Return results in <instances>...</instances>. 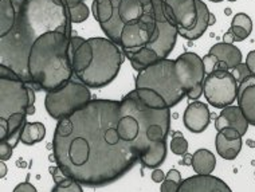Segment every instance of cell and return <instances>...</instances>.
Instances as JSON below:
<instances>
[{"label":"cell","mask_w":255,"mask_h":192,"mask_svg":"<svg viewBox=\"0 0 255 192\" xmlns=\"http://www.w3.org/2000/svg\"><path fill=\"white\" fill-rule=\"evenodd\" d=\"M231 73H233L234 77H235V79H237L238 85L242 82V81H245V79H246L249 75L253 74V73L250 71V69H249V66H247L246 63H239L238 66H235Z\"/></svg>","instance_id":"obj_29"},{"label":"cell","mask_w":255,"mask_h":192,"mask_svg":"<svg viewBox=\"0 0 255 192\" xmlns=\"http://www.w3.org/2000/svg\"><path fill=\"white\" fill-rule=\"evenodd\" d=\"M181 175L177 170H169L167 175H165V179L163 180L161 184V192H179V187L181 184Z\"/></svg>","instance_id":"obj_25"},{"label":"cell","mask_w":255,"mask_h":192,"mask_svg":"<svg viewBox=\"0 0 255 192\" xmlns=\"http://www.w3.org/2000/svg\"><path fill=\"white\" fill-rule=\"evenodd\" d=\"M0 171H1L0 178H4L5 175H7V167H5V164L3 163V160H1V163H0Z\"/></svg>","instance_id":"obj_41"},{"label":"cell","mask_w":255,"mask_h":192,"mask_svg":"<svg viewBox=\"0 0 255 192\" xmlns=\"http://www.w3.org/2000/svg\"><path fill=\"white\" fill-rule=\"evenodd\" d=\"M210 54L215 55L219 61L226 62L229 70H233L235 66L242 63V52L237 46H234V43L222 42V43L214 44L210 50Z\"/></svg>","instance_id":"obj_18"},{"label":"cell","mask_w":255,"mask_h":192,"mask_svg":"<svg viewBox=\"0 0 255 192\" xmlns=\"http://www.w3.org/2000/svg\"><path fill=\"white\" fill-rule=\"evenodd\" d=\"M12 4L15 23L9 32L0 36V65L31 85L27 66L31 46L50 31L73 35L70 11L66 0H19Z\"/></svg>","instance_id":"obj_2"},{"label":"cell","mask_w":255,"mask_h":192,"mask_svg":"<svg viewBox=\"0 0 255 192\" xmlns=\"http://www.w3.org/2000/svg\"><path fill=\"white\" fill-rule=\"evenodd\" d=\"M179 192H231V188L223 180L211 174H198L183 180Z\"/></svg>","instance_id":"obj_14"},{"label":"cell","mask_w":255,"mask_h":192,"mask_svg":"<svg viewBox=\"0 0 255 192\" xmlns=\"http://www.w3.org/2000/svg\"><path fill=\"white\" fill-rule=\"evenodd\" d=\"M196 7H198V19L196 23L192 28H179V35L188 40H196L206 32L208 24V19H210V9L207 4L202 0H196Z\"/></svg>","instance_id":"obj_17"},{"label":"cell","mask_w":255,"mask_h":192,"mask_svg":"<svg viewBox=\"0 0 255 192\" xmlns=\"http://www.w3.org/2000/svg\"><path fill=\"white\" fill-rule=\"evenodd\" d=\"M231 26L243 27L249 34H251V31H253V20H251V17L249 15H246V13H237L234 16L233 22H231Z\"/></svg>","instance_id":"obj_28"},{"label":"cell","mask_w":255,"mask_h":192,"mask_svg":"<svg viewBox=\"0 0 255 192\" xmlns=\"http://www.w3.org/2000/svg\"><path fill=\"white\" fill-rule=\"evenodd\" d=\"M121 106L132 114L138 124V137L134 147L141 164L153 170L161 166L167 157L171 109H152L141 102L136 90L124 97Z\"/></svg>","instance_id":"obj_5"},{"label":"cell","mask_w":255,"mask_h":192,"mask_svg":"<svg viewBox=\"0 0 255 192\" xmlns=\"http://www.w3.org/2000/svg\"><path fill=\"white\" fill-rule=\"evenodd\" d=\"M15 23V8L11 0H0V36L11 31Z\"/></svg>","instance_id":"obj_24"},{"label":"cell","mask_w":255,"mask_h":192,"mask_svg":"<svg viewBox=\"0 0 255 192\" xmlns=\"http://www.w3.org/2000/svg\"><path fill=\"white\" fill-rule=\"evenodd\" d=\"M218 58L212 54H207L206 57H203V65H204V71H206V75L211 74L216 70V65H218Z\"/></svg>","instance_id":"obj_30"},{"label":"cell","mask_w":255,"mask_h":192,"mask_svg":"<svg viewBox=\"0 0 255 192\" xmlns=\"http://www.w3.org/2000/svg\"><path fill=\"white\" fill-rule=\"evenodd\" d=\"M157 28L153 38L148 43L134 52L128 54L127 58L137 71L146 69L148 66L168 58L176 44L179 28L168 11V5L164 0H153Z\"/></svg>","instance_id":"obj_9"},{"label":"cell","mask_w":255,"mask_h":192,"mask_svg":"<svg viewBox=\"0 0 255 192\" xmlns=\"http://www.w3.org/2000/svg\"><path fill=\"white\" fill-rule=\"evenodd\" d=\"M71 36L63 31H50L34 42L27 61L32 86L54 92L73 79Z\"/></svg>","instance_id":"obj_4"},{"label":"cell","mask_w":255,"mask_h":192,"mask_svg":"<svg viewBox=\"0 0 255 192\" xmlns=\"http://www.w3.org/2000/svg\"><path fill=\"white\" fill-rule=\"evenodd\" d=\"M69 11H70V17L73 23H82L88 19L89 13H90L85 1H81L78 4L69 7Z\"/></svg>","instance_id":"obj_27"},{"label":"cell","mask_w":255,"mask_h":192,"mask_svg":"<svg viewBox=\"0 0 255 192\" xmlns=\"http://www.w3.org/2000/svg\"><path fill=\"white\" fill-rule=\"evenodd\" d=\"M169 147H171L172 153H175L177 156H184L187 151H188V143L184 139V136L179 133V132L173 133Z\"/></svg>","instance_id":"obj_26"},{"label":"cell","mask_w":255,"mask_h":192,"mask_svg":"<svg viewBox=\"0 0 255 192\" xmlns=\"http://www.w3.org/2000/svg\"><path fill=\"white\" fill-rule=\"evenodd\" d=\"M121 101L92 100L59 120L53 139L57 166L86 187L109 186L140 162L132 144L121 139Z\"/></svg>","instance_id":"obj_1"},{"label":"cell","mask_w":255,"mask_h":192,"mask_svg":"<svg viewBox=\"0 0 255 192\" xmlns=\"http://www.w3.org/2000/svg\"><path fill=\"white\" fill-rule=\"evenodd\" d=\"M191 163H192V156H191V155H188V153H185L184 160H183V164H184V166H191Z\"/></svg>","instance_id":"obj_40"},{"label":"cell","mask_w":255,"mask_h":192,"mask_svg":"<svg viewBox=\"0 0 255 192\" xmlns=\"http://www.w3.org/2000/svg\"><path fill=\"white\" fill-rule=\"evenodd\" d=\"M13 191L15 192H36V188L34 187L32 184L28 183V182H26V183H22V184H19V186H16Z\"/></svg>","instance_id":"obj_35"},{"label":"cell","mask_w":255,"mask_h":192,"mask_svg":"<svg viewBox=\"0 0 255 192\" xmlns=\"http://www.w3.org/2000/svg\"><path fill=\"white\" fill-rule=\"evenodd\" d=\"M54 179V187L53 192H82L81 183L77 182L75 179L67 176L59 167H53L50 170Z\"/></svg>","instance_id":"obj_21"},{"label":"cell","mask_w":255,"mask_h":192,"mask_svg":"<svg viewBox=\"0 0 255 192\" xmlns=\"http://www.w3.org/2000/svg\"><path fill=\"white\" fill-rule=\"evenodd\" d=\"M223 42H225V43H231V44L235 42V39H234V34L231 32V30H229L227 32H226L225 36H223Z\"/></svg>","instance_id":"obj_39"},{"label":"cell","mask_w":255,"mask_h":192,"mask_svg":"<svg viewBox=\"0 0 255 192\" xmlns=\"http://www.w3.org/2000/svg\"><path fill=\"white\" fill-rule=\"evenodd\" d=\"M28 83L5 66H0V141L15 148L28 116Z\"/></svg>","instance_id":"obj_7"},{"label":"cell","mask_w":255,"mask_h":192,"mask_svg":"<svg viewBox=\"0 0 255 192\" xmlns=\"http://www.w3.org/2000/svg\"><path fill=\"white\" fill-rule=\"evenodd\" d=\"M215 22H216L215 15H214V13H210V19H208V24H210V26H212V24H215Z\"/></svg>","instance_id":"obj_42"},{"label":"cell","mask_w":255,"mask_h":192,"mask_svg":"<svg viewBox=\"0 0 255 192\" xmlns=\"http://www.w3.org/2000/svg\"><path fill=\"white\" fill-rule=\"evenodd\" d=\"M202 93H203V83H199V85L192 87V89L187 93V97H188L189 100H198V98H200V96H202Z\"/></svg>","instance_id":"obj_34"},{"label":"cell","mask_w":255,"mask_h":192,"mask_svg":"<svg viewBox=\"0 0 255 192\" xmlns=\"http://www.w3.org/2000/svg\"><path fill=\"white\" fill-rule=\"evenodd\" d=\"M177 28H192L198 19L196 0H164Z\"/></svg>","instance_id":"obj_13"},{"label":"cell","mask_w":255,"mask_h":192,"mask_svg":"<svg viewBox=\"0 0 255 192\" xmlns=\"http://www.w3.org/2000/svg\"><path fill=\"white\" fill-rule=\"evenodd\" d=\"M212 3H220V1H223V0H210Z\"/></svg>","instance_id":"obj_44"},{"label":"cell","mask_w":255,"mask_h":192,"mask_svg":"<svg viewBox=\"0 0 255 192\" xmlns=\"http://www.w3.org/2000/svg\"><path fill=\"white\" fill-rule=\"evenodd\" d=\"M92 100L89 87L85 83L71 79L61 89L46 93L44 106L49 116L59 121L84 108Z\"/></svg>","instance_id":"obj_10"},{"label":"cell","mask_w":255,"mask_h":192,"mask_svg":"<svg viewBox=\"0 0 255 192\" xmlns=\"http://www.w3.org/2000/svg\"><path fill=\"white\" fill-rule=\"evenodd\" d=\"M229 1H231V3H234V1H238V0H229Z\"/></svg>","instance_id":"obj_45"},{"label":"cell","mask_w":255,"mask_h":192,"mask_svg":"<svg viewBox=\"0 0 255 192\" xmlns=\"http://www.w3.org/2000/svg\"><path fill=\"white\" fill-rule=\"evenodd\" d=\"M220 132H222V133H223V135H225L226 137H227V139H230V140L241 139V137H243V136L241 135V133H239V132H238L235 128H231V127L223 128V129H222Z\"/></svg>","instance_id":"obj_33"},{"label":"cell","mask_w":255,"mask_h":192,"mask_svg":"<svg viewBox=\"0 0 255 192\" xmlns=\"http://www.w3.org/2000/svg\"><path fill=\"white\" fill-rule=\"evenodd\" d=\"M230 30H231V32L234 34V39H235V42H242V40H245L249 36V32H247L243 27H239V26H231L230 27Z\"/></svg>","instance_id":"obj_31"},{"label":"cell","mask_w":255,"mask_h":192,"mask_svg":"<svg viewBox=\"0 0 255 192\" xmlns=\"http://www.w3.org/2000/svg\"><path fill=\"white\" fill-rule=\"evenodd\" d=\"M191 166H192V168H194V171L196 174H212V171L215 170L216 167L215 155L212 152H210L208 149H198V151L192 155V163H191Z\"/></svg>","instance_id":"obj_20"},{"label":"cell","mask_w":255,"mask_h":192,"mask_svg":"<svg viewBox=\"0 0 255 192\" xmlns=\"http://www.w3.org/2000/svg\"><path fill=\"white\" fill-rule=\"evenodd\" d=\"M203 93L208 104L218 109H223L233 105L238 98L237 79L229 70H216L206 75L203 82Z\"/></svg>","instance_id":"obj_11"},{"label":"cell","mask_w":255,"mask_h":192,"mask_svg":"<svg viewBox=\"0 0 255 192\" xmlns=\"http://www.w3.org/2000/svg\"><path fill=\"white\" fill-rule=\"evenodd\" d=\"M242 137L241 139H227L222 132H218L215 139V147L216 152L222 159L225 160H234L242 149Z\"/></svg>","instance_id":"obj_19"},{"label":"cell","mask_w":255,"mask_h":192,"mask_svg":"<svg viewBox=\"0 0 255 192\" xmlns=\"http://www.w3.org/2000/svg\"><path fill=\"white\" fill-rule=\"evenodd\" d=\"M92 12L124 55L144 47L157 28L153 0H93Z\"/></svg>","instance_id":"obj_3"},{"label":"cell","mask_w":255,"mask_h":192,"mask_svg":"<svg viewBox=\"0 0 255 192\" xmlns=\"http://www.w3.org/2000/svg\"><path fill=\"white\" fill-rule=\"evenodd\" d=\"M175 69L181 86L188 93L192 87L204 82L206 71L203 65V58L195 52H184L175 59Z\"/></svg>","instance_id":"obj_12"},{"label":"cell","mask_w":255,"mask_h":192,"mask_svg":"<svg viewBox=\"0 0 255 192\" xmlns=\"http://www.w3.org/2000/svg\"><path fill=\"white\" fill-rule=\"evenodd\" d=\"M85 39L84 38H81V36H77V35H73L71 36V40H70V54L71 52H74L77 48L81 46V44L84 43Z\"/></svg>","instance_id":"obj_36"},{"label":"cell","mask_w":255,"mask_h":192,"mask_svg":"<svg viewBox=\"0 0 255 192\" xmlns=\"http://www.w3.org/2000/svg\"><path fill=\"white\" fill-rule=\"evenodd\" d=\"M74 75L88 87L101 89L117 77L124 61L120 46L109 38H89L71 52Z\"/></svg>","instance_id":"obj_6"},{"label":"cell","mask_w":255,"mask_h":192,"mask_svg":"<svg viewBox=\"0 0 255 192\" xmlns=\"http://www.w3.org/2000/svg\"><path fill=\"white\" fill-rule=\"evenodd\" d=\"M246 65L249 66V69L253 74H255V50L250 51L246 57Z\"/></svg>","instance_id":"obj_37"},{"label":"cell","mask_w":255,"mask_h":192,"mask_svg":"<svg viewBox=\"0 0 255 192\" xmlns=\"http://www.w3.org/2000/svg\"><path fill=\"white\" fill-rule=\"evenodd\" d=\"M226 15H231V9H230V8L226 9Z\"/></svg>","instance_id":"obj_43"},{"label":"cell","mask_w":255,"mask_h":192,"mask_svg":"<svg viewBox=\"0 0 255 192\" xmlns=\"http://www.w3.org/2000/svg\"><path fill=\"white\" fill-rule=\"evenodd\" d=\"M185 128L192 133H202L207 129L211 121V112L204 102L195 101L187 106L183 116Z\"/></svg>","instance_id":"obj_15"},{"label":"cell","mask_w":255,"mask_h":192,"mask_svg":"<svg viewBox=\"0 0 255 192\" xmlns=\"http://www.w3.org/2000/svg\"><path fill=\"white\" fill-rule=\"evenodd\" d=\"M12 147H9L4 141H0V160H3V162L9 160L12 156Z\"/></svg>","instance_id":"obj_32"},{"label":"cell","mask_w":255,"mask_h":192,"mask_svg":"<svg viewBox=\"0 0 255 192\" xmlns=\"http://www.w3.org/2000/svg\"><path fill=\"white\" fill-rule=\"evenodd\" d=\"M46 136V127L42 122H26L20 136V143L24 145H34L40 143Z\"/></svg>","instance_id":"obj_23"},{"label":"cell","mask_w":255,"mask_h":192,"mask_svg":"<svg viewBox=\"0 0 255 192\" xmlns=\"http://www.w3.org/2000/svg\"><path fill=\"white\" fill-rule=\"evenodd\" d=\"M164 179H165V174L161 170H154L152 172V180L154 183H161Z\"/></svg>","instance_id":"obj_38"},{"label":"cell","mask_w":255,"mask_h":192,"mask_svg":"<svg viewBox=\"0 0 255 192\" xmlns=\"http://www.w3.org/2000/svg\"><path fill=\"white\" fill-rule=\"evenodd\" d=\"M249 125L250 124L245 117L241 108L235 106V105H229V106L223 108L215 120V128L218 132H220L226 127H231L235 128L241 135L245 136L249 129Z\"/></svg>","instance_id":"obj_16"},{"label":"cell","mask_w":255,"mask_h":192,"mask_svg":"<svg viewBox=\"0 0 255 192\" xmlns=\"http://www.w3.org/2000/svg\"><path fill=\"white\" fill-rule=\"evenodd\" d=\"M238 106L245 114L250 125L255 127V85L247 86L243 92L238 93Z\"/></svg>","instance_id":"obj_22"},{"label":"cell","mask_w":255,"mask_h":192,"mask_svg":"<svg viewBox=\"0 0 255 192\" xmlns=\"http://www.w3.org/2000/svg\"><path fill=\"white\" fill-rule=\"evenodd\" d=\"M136 93L140 101L152 109H172L185 96L173 59H161L138 71Z\"/></svg>","instance_id":"obj_8"}]
</instances>
